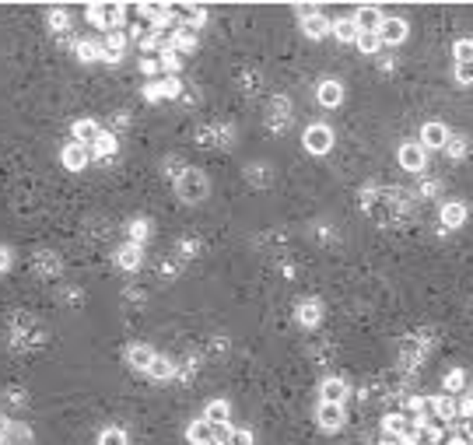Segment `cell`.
<instances>
[{
  "mask_svg": "<svg viewBox=\"0 0 473 445\" xmlns=\"http://www.w3.org/2000/svg\"><path fill=\"white\" fill-rule=\"evenodd\" d=\"M316 95H319V105H327V109H337V105L344 102V88H340V81H322Z\"/></svg>",
  "mask_w": 473,
  "mask_h": 445,
  "instance_id": "obj_12",
  "label": "cell"
},
{
  "mask_svg": "<svg viewBox=\"0 0 473 445\" xmlns=\"http://www.w3.org/2000/svg\"><path fill=\"white\" fill-rule=\"evenodd\" d=\"M319 396H322V403H344L347 382H344V379H327V382L319 385Z\"/></svg>",
  "mask_w": 473,
  "mask_h": 445,
  "instance_id": "obj_14",
  "label": "cell"
},
{
  "mask_svg": "<svg viewBox=\"0 0 473 445\" xmlns=\"http://www.w3.org/2000/svg\"><path fill=\"white\" fill-rule=\"evenodd\" d=\"M0 445H32V428L11 421L8 431H4V438H0Z\"/></svg>",
  "mask_w": 473,
  "mask_h": 445,
  "instance_id": "obj_15",
  "label": "cell"
},
{
  "mask_svg": "<svg viewBox=\"0 0 473 445\" xmlns=\"http://www.w3.org/2000/svg\"><path fill=\"white\" fill-rule=\"evenodd\" d=\"M225 445H253V431H249V428H239V431H231Z\"/></svg>",
  "mask_w": 473,
  "mask_h": 445,
  "instance_id": "obj_33",
  "label": "cell"
},
{
  "mask_svg": "<svg viewBox=\"0 0 473 445\" xmlns=\"http://www.w3.org/2000/svg\"><path fill=\"white\" fill-rule=\"evenodd\" d=\"M382 428H386L389 442H403V438H413V431H418V421H410L407 414H386V421H382Z\"/></svg>",
  "mask_w": 473,
  "mask_h": 445,
  "instance_id": "obj_3",
  "label": "cell"
},
{
  "mask_svg": "<svg viewBox=\"0 0 473 445\" xmlns=\"http://www.w3.org/2000/svg\"><path fill=\"white\" fill-rule=\"evenodd\" d=\"M446 144H449V127L446 123H424L421 147H446Z\"/></svg>",
  "mask_w": 473,
  "mask_h": 445,
  "instance_id": "obj_9",
  "label": "cell"
},
{
  "mask_svg": "<svg viewBox=\"0 0 473 445\" xmlns=\"http://www.w3.org/2000/svg\"><path fill=\"white\" fill-rule=\"evenodd\" d=\"M123 4H92L88 8V21L99 25V28H116V25H123Z\"/></svg>",
  "mask_w": 473,
  "mask_h": 445,
  "instance_id": "obj_2",
  "label": "cell"
},
{
  "mask_svg": "<svg viewBox=\"0 0 473 445\" xmlns=\"http://www.w3.org/2000/svg\"><path fill=\"white\" fill-rule=\"evenodd\" d=\"M319 316H322L319 302H302V305H298V322H302V326H316Z\"/></svg>",
  "mask_w": 473,
  "mask_h": 445,
  "instance_id": "obj_27",
  "label": "cell"
},
{
  "mask_svg": "<svg viewBox=\"0 0 473 445\" xmlns=\"http://www.w3.org/2000/svg\"><path fill=\"white\" fill-rule=\"evenodd\" d=\"M158 88H162V95H168V99H175V95H179V81H175V77H165Z\"/></svg>",
  "mask_w": 473,
  "mask_h": 445,
  "instance_id": "obj_34",
  "label": "cell"
},
{
  "mask_svg": "<svg viewBox=\"0 0 473 445\" xmlns=\"http://www.w3.org/2000/svg\"><path fill=\"white\" fill-rule=\"evenodd\" d=\"M333 36L340 39V42H358V25H354V18H337L333 21Z\"/></svg>",
  "mask_w": 473,
  "mask_h": 445,
  "instance_id": "obj_22",
  "label": "cell"
},
{
  "mask_svg": "<svg viewBox=\"0 0 473 445\" xmlns=\"http://www.w3.org/2000/svg\"><path fill=\"white\" fill-rule=\"evenodd\" d=\"M449 445H470V442H466L463 435H452V438H449Z\"/></svg>",
  "mask_w": 473,
  "mask_h": 445,
  "instance_id": "obj_41",
  "label": "cell"
},
{
  "mask_svg": "<svg viewBox=\"0 0 473 445\" xmlns=\"http://www.w3.org/2000/svg\"><path fill=\"white\" fill-rule=\"evenodd\" d=\"M463 385H466V372H463V368H452V372L446 375V390H449V393H459Z\"/></svg>",
  "mask_w": 473,
  "mask_h": 445,
  "instance_id": "obj_30",
  "label": "cell"
},
{
  "mask_svg": "<svg viewBox=\"0 0 473 445\" xmlns=\"http://www.w3.org/2000/svg\"><path fill=\"white\" fill-rule=\"evenodd\" d=\"M127 361H130L137 372H147V368H151V361H155V351L144 347V344H133V347L127 351Z\"/></svg>",
  "mask_w": 473,
  "mask_h": 445,
  "instance_id": "obj_16",
  "label": "cell"
},
{
  "mask_svg": "<svg viewBox=\"0 0 473 445\" xmlns=\"http://www.w3.org/2000/svg\"><path fill=\"white\" fill-rule=\"evenodd\" d=\"M99 445H127V435H123L120 428H109V431H102Z\"/></svg>",
  "mask_w": 473,
  "mask_h": 445,
  "instance_id": "obj_32",
  "label": "cell"
},
{
  "mask_svg": "<svg viewBox=\"0 0 473 445\" xmlns=\"http://www.w3.org/2000/svg\"><path fill=\"white\" fill-rule=\"evenodd\" d=\"M64 165L71 168V172H81L84 165H88V158H92V147H84V144H77V140H71L67 147H64Z\"/></svg>",
  "mask_w": 473,
  "mask_h": 445,
  "instance_id": "obj_6",
  "label": "cell"
},
{
  "mask_svg": "<svg viewBox=\"0 0 473 445\" xmlns=\"http://www.w3.org/2000/svg\"><path fill=\"white\" fill-rule=\"evenodd\" d=\"M228 418H231V410H228V403L225 400H211V403H207V414H203V421L207 424H228Z\"/></svg>",
  "mask_w": 473,
  "mask_h": 445,
  "instance_id": "obj_20",
  "label": "cell"
},
{
  "mask_svg": "<svg viewBox=\"0 0 473 445\" xmlns=\"http://www.w3.org/2000/svg\"><path fill=\"white\" fill-rule=\"evenodd\" d=\"M193 46H196V28H190V25L175 28V36H172V46H168V49H183V53H190Z\"/></svg>",
  "mask_w": 473,
  "mask_h": 445,
  "instance_id": "obj_23",
  "label": "cell"
},
{
  "mask_svg": "<svg viewBox=\"0 0 473 445\" xmlns=\"http://www.w3.org/2000/svg\"><path fill=\"white\" fill-rule=\"evenodd\" d=\"M8 424H11V421L4 418V414H0V438H4V431H8Z\"/></svg>",
  "mask_w": 473,
  "mask_h": 445,
  "instance_id": "obj_42",
  "label": "cell"
},
{
  "mask_svg": "<svg viewBox=\"0 0 473 445\" xmlns=\"http://www.w3.org/2000/svg\"><path fill=\"white\" fill-rule=\"evenodd\" d=\"M446 147H449V151H452L456 158H459V155L466 151V144H463V140H452V137H449V144H446Z\"/></svg>",
  "mask_w": 473,
  "mask_h": 445,
  "instance_id": "obj_39",
  "label": "cell"
},
{
  "mask_svg": "<svg viewBox=\"0 0 473 445\" xmlns=\"http://www.w3.org/2000/svg\"><path fill=\"white\" fill-rule=\"evenodd\" d=\"M400 165L407 172H421L424 168V147L421 144H403L400 147Z\"/></svg>",
  "mask_w": 473,
  "mask_h": 445,
  "instance_id": "obj_10",
  "label": "cell"
},
{
  "mask_svg": "<svg viewBox=\"0 0 473 445\" xmlns=\"http://www.w3.org/2000/svg\"><path fill=\"white\" fill-rule=\"evenodd\" d=\"M456 64H473V42L470 39L456 42Z\"/></svg>",
  "mask_w": 473,
  "mask_h": 445,
  "instance_id": "obj_31",
  "label": "cell"
},
{
  "mask_svg": "<svg viewBox=\"0 0 473 445\" xmlns=\"http://www.w3.org/2000/svg\"><path fill=\"white\" fill-rule=\"evenodd\" d=\"M319 428L327 431L344 428V403H319Z\"/></svg>",
  "mask_w": 473,
  "mask_h": 445,
  "instance_id": "obj_7",
  "label": "cell"
},
{
  "mask_svg": "<svg viewBox=\"0 0 473 445\" xmlns=\"http://www.w3.org/2000/svg\"><path fill=\"white\" fill-rule=\"evenodd\" d=\"M147 375L151 379H168L172 375V358H165V354H155V361H151V368H147Z\"/></svg>",
  "mask_w": 473,
  "mask_h": 445,
  "instance_id": "obj_26",
  "label": "cell"
},
{
  "mask_svg": "<svg viewBox=\"0 0 473 445\" xmlns=\"http://www.w3.org/2000/svg\"><path fill=\"white\" fill-rule=\"evenodd\" d=\"M116 263L123 266V270H137L140 266V246H133V242H127L120 253H116Z\"/></svg>",
  "mask_w": 473,
  "mask_h": 445,
  "instance_id": "obj_24",
  "label": "cell"
},
{
  "mask_svg": "<svg viewBox=\"0 0 473 445\" xmlns=\"http://www.w3.org/2000/svg\"><path fill=\"white\" fill-rule=\"evenodd\" d=\"M456 77H459L463 84H470V81H473V64H456Z\"/></svg>",
  "mask_w": 473,
  "mask_h": 445,
  "instance_id": "obj_36",
  "label": "cell"
},
{
  "mask_svg": "<svg viewBox=\"0 0 473 445\" xmlns=\"http://www.w3.org/2000/svg\"><path fill=\"white\" fill-rule=\"evenodd\" d=\"M403 407H407L410 414H421V410H424V400H421V396H410V400H407Z\"/></svg>",
  "mask_w": 473,
  "mask_h": 445,
  "instance_id": "obj_38",
  "label": "cell"
},
{
  "mask_svg": "<svg viewBox=\"0 0 473 445\" xmlns=\"http://www.w3.org/2000/svg\"><path fill=\"white\" fill-rule=\"evenodd\" d=\"M74 49H77V60H81V64L102 60V46H99V42H88V39H84V42H77Z\"/></svg>",
  "mask_w": 473,
  "mask_h": 445,
  "instance_id": "obj_25",
  "label": "cell"
},
{
  "mask_svg": "<svg viewBox=\"0 0 473 445\" xmlns=\"http://www.w3.org/2000/svg\"><path fill=\"white\" fill-rule=\"evenodd\" d=\"M130 235H133V246H140V239L147 235V225H144V221H133V225H130Z\"/></svg>",
  "mask_w": 473,
  "mask_h": 445,
  "instance_id": "obj_37",
  "label": "cell"
},
{
  "mask_svg": "<svg viewBox=\"0 0 473 445\" xmlns=\"http://www.w3.org/2000/svg\"><path fill=\"white\" fill-rule=\"evenodd\" d=\"M186 438H190L193 445H211V442H214V428L207 424V421H193V424L186 428Z\"/></svg>",
  "mask_w": 473,
  "mask_h": 445,
  "instance_id": "obj_21",
  "label": "cell"
},
{
  "mask_svg": "<svg viewBox=\"0 0 473 445\" xmlns=\"http://www.w3.org/2000/svg\"><path fill=\"white\" fill-rule=\"evenodd\" d=\"M99 134H102V130H99L95 120H77V123H74V140L84 144V147H92V144L99 140Z\"/></svg>",
  "mask_w": 473,
  "mask_h": 445,
  "instance_id": "obj_19",
  "label": "cell"
},
{
  "mask_svg": "<svg viewBox=\"0 0 473 445\" xmlns=\"http://www.w3.org/2000/svg\"><path fill=\"white\" fill-rule=\"evenodd\" d=\"M424 410H431L435 418H442V421H452L456 418V403L449 396H431V400H424Z\"/></svg>",
  "mask_w": 473,
  "mask_h": 445,
  "instance_id": "obj_18",
  "label": "cell"
},
{
  "mask_svg": "<svg viewBox=\"0 0 473 445\" xmlns=\"http://www.w3.org/2000/svg\"><path fill=\"white\" fill-rule=\"evenodd\" d=\"M123 49H127V36H123V32H112V36L102 42V60H109V64L123 60Z\"/></svg>",
  "mask_w": 473,
  "mask_h": 445,
  "instance_id": "obj_13",
  "label": "cell"
},
{
  "mask_svg": "<svg viewBox=\"0 0 473 445\" xmlns=\"http://www.w3.org/2000/svg\"><path fill=\"white\" fill-rule=\"evenodd\" d=\"M463 221H466V203L452 200V203L442 207V228H459Z\"/></svg>",
  "mask_w": 473,
  "mask_h": 445,
  "instance_id": "obj_17",
  "label": "cell"
},
{
  "mask_svg": "<svg viewBox=\"0 0 473 445\" xmlns=\"http://www.w3.org/2000/svg\"><path fill=\"white\" fill-rule=\"evenodd\" d=\"M354 25H358V32H379V25H382V11L365 4L358 8V14H354Z\"/></svg>",
  "mask_w": 473,
  "mask_h": 445,
  "instance_id": "obj_11",
  "label": "cell"
},
{
  "mask_svg": "<svg viewBox=\"0 0 473 445\" xmlns=\"http://www.w3.org/2000/svg\"><path fill=\"white\" fill-rule=\"evenodd\" d=\"M8 266H11V253H8L4 246H0V274H4V270H8Z\"/></svg>",
  "mask_w": 473,
  "mask_h": 445,
  "instance_id": "obj_40",
  "label": "cell"
},
{
  "mask_svg": "<svg viewBox=\"0 0 473 445\" xmlns=\"http://www.w3.org/2000/svg\"><path fill=\"white\" fill-rule=\"evenodd\" d=\"M302 144H305L309 155H327L330 147H333V130H330L327 123H312V127L305 130Z\"/></svg>",
  "mask_w": 473,
  "mask_h": 445,
  "instance_id": "obj_1",
  "label": "cell"
},
{
  "mask_svg": "<svg viewBox=\"0 0 473 445\" xmlns=\"http://www.w3.org/2000/svg\"><path fill=\"white\" fill-rule=\"evenodd\" d=\"M302 32H305L309 39H322L327 32H333V21H327L319 11H312V14H305V18H302Z\"/></svg>",
  "mask_w": 473,
  "mask_h": 445,
  "instance_id": "obj_8",
  "label": "cell"
},
{
  "mask_svg": "<svg viewBox=\"0 0 473 445\" xmlns=\"http://www.w3.org/2000/svg\"><path fill=\"white\" fill-rule=\"evenodd\" d=\"M379 39H382V46H396V42H403V39H407V21H403V18H382V25H379Z\"/></svg>",
  "mask_w": 473,
  "mask_h": 445,
  "instance_id": "obj_4",
  "label": "cell"
},
{
  "mask_svg": "<svg viewBox=\"0 0 473 445\" xmlns=\"http://www.w3.org/2000/svg\"><path fill=\"white\" fill-rule=\"evenodd\" d=\"M382 445H393V442H382Z\"/></svg>",
  "mask_w": 473,
  "mask_h": 445,
  "instance_id": "obj_43",
  "label": "cell"
},
{
  "mask_svg": "<svg viewBox=\"0 0 473 445\" xmlns=\"http://www.w3.org/2000/svg\"><path fill=\"white\" fill-rule=\"evenodd\" d=\"M112 151H116V137H112V134H99V140H95V155L105 158V155H112Z\"/></svg>",
  "mask_w": 473,
  "mask_h": 445,
  "instance_id": "obj_29",
  "label": "cell"
},
{
  "mask_svg": "<svg viewBox=\"0 0 473 445\" xmlns=\"http://www.w3.org/2000/svg\"><path fill=\"white\" fill-rule=\"evenodd\" d=\"M162 67L165 71H175V67H179V56H175L172 49H162Z\"/></svg>",
  "mask_w": 473,
  "mask_h": 445,
  "instance_id": "obj_35",
  "label": "cell"
},
{
  "mask_svg": "<svg viewBox=\"0 0 473 445\" xmlns=\"http://www.w3.org/2000/svg\"><path fill=\"white\" fill-rule=\"evenodd\" d=\"M203 193H207L203 175H200V172H183V179H179V196L193 203V200H203Z\"/></svg>",
  "mask_w": 473,
  "mask_h": 445,
  "instance_id": "obj_5",
  "label": "cell"
},
{
  "mask_svg": "<svg viewBox=\"0 0 473 445\" xmlns=\"http://www.w3.org/2000/svg\"><path fill=\"white\" fill-rule=\"evenodd\" d=\"M354 46H358L361 53H375V49H382V39H379V32H361Z\"/></svg>",
  "mask_w": 473,
  "mask_h": 445,
  "instance_id": "obj_28",
  "label": "cell"
}]
</instances>
